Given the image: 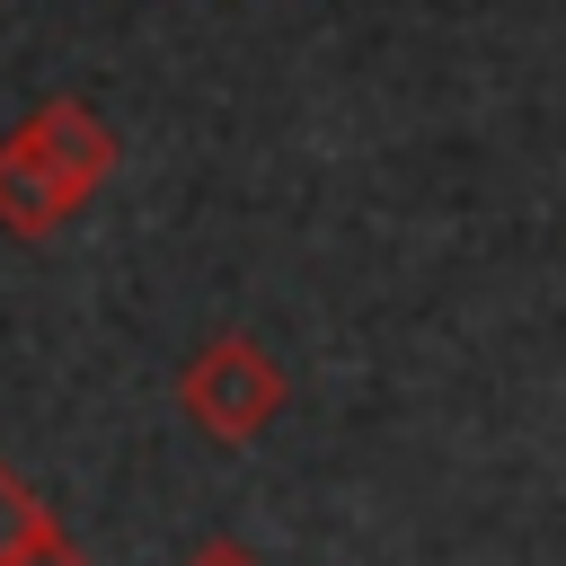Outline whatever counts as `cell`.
Here are the masks:
<instances>
[{
	"mask_svg": "<svg viewBox=\"0 0 566 566\" xmlns=\"http://www.w3.org/2000/svg\"><path fill=\"white\" fill-rule=\"evenodd\" d=\"M177 407H186V424L203 433V442H221V451H248L274 416H283V363L256 345V336H203L195 354H186V371H177Z\"/></svg>",
	"mask_w": 566,
	"mask_h": 566,
	"instance_id": "cell-2",
	"label": "cell"
},
{
	"mask_svg": "<svg viewBox=\"0 0 566 566\" xmlns=\"http://www.w3.org/2000/svg\"><path fill=\"white\" fill-rule=\"evenodd\" d=\"M18 566H97V557H88V548H71V531H53V539H44L35 557H18Z\"/></svg>",
	"mask_w": 566,
	"mask_h": 566,
	"instance_id": "cell-5",
	"label": "cell"
},
{
	"mask_svg": "<svg viewBox=\"0 0 566 566\" xmlns=\"http://www.w3.org/2000/svg\"><path fill=\"white\" fill-rule=\"evenodd\" d=\"M186 566H265V557H256L248 539H203V548H195Z\"/></svg>",
	"mask_w": 566,
	"mask_h": 566,
	"instance_id": "cell-4",
	"label": "cell"
},
{
	"mask_svg": "<svg viewBox=\"0 0 566 566\" xmlns=\"http://www.w3.org/2000/svg\"><path fill=\"white\" fill-rule=\"evenodd\" d=\"M53 531H62V522H53V504H44V495H35V486H27V478H18L9 460H0V566L35 557V548H44Z\"/></svg>",
	"mask_w": 566,
	"mask_h": 566,
	"instance_id": "cell-3",
	"label": "cell"
},
{
	"mask_svg": "<svg viewBox=\"0 0 566 566\" xmlns=\"http://www.w3.org/2000/svg\"><path fill=\"white\" fill-rule=\"evenodd\" d=\"M124 142L88 97H44L0 133V230L9 239H53L62 221H80L97 203V186L115 177Z\"/></svg>",
	"mask_w": 566,
	"mask_h": 566,
	"instance_id": "cell-1",
	"label": "cell"
}]
</instances>
